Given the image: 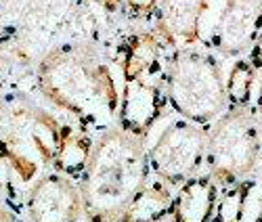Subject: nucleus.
I'll list each match as a JSON object with an SVG mask.
<instances>
[{"label": "nucleus", "mask_w": 262, "mask_h": 222, "mask_svg": "<svg viewBox=\"0 0 262 222\" xmlns=\"http://www.w3.org/2000/svg\"><path fill=\"white\" fill-rule=\"evenodd\" d=\"M168 105L164 82L156 80H128L120 95L116 126L135 137L147 139L151 128L164 116Z\"/></svg>", "instance_id": "9"}, {"label": "nucleus", "mask_w": 262, "mask_h": 222, "mask_svg": "<svg viewBox=\"0 0 262 222\" xmlns=\"http://www.w3.org/2000/svg\"><path fill=\"white\" fill-rule=\"evenodd\" d=\"M166 47L156 32H133L122 40L118 49V63L124 82L128 80H156L166 76Z\"/></svg>", "instance_id": "11"}, {"label": "nucleus", "mask_w": 262, "mask_h": 222, "mask_svg": "<svg viewBox=\"0 0 262 222\" xmlns=\"http://www.w3.org/2000/svg\"><path fill=\"white\" fill-rule=\"evenodd\" d=\"M250 189H252V181L231 185L225 195L218 197V204L210 222H244Z\"/></svg>", "instance_id": "16"}, {"label": "nucleus", "mask_w": 262, "mask_h": 222, "mask_svg": "<svg viewBox=\"0 0 262 222\" xmlns=\"http://www.w3.org/2000/svg\"><path fill=\"white\" fill-rule=\"evenodd\" d=\"M164 88L172 109L200 126L218 120L229 107L221 63L204 51L174 49L166 63Z\"/></svg>", "instance_id": "4"}, {"label": "nucleus", "mask_w": 262, "mask_h": 222, "mask_svg": "<svg viewBox=\"0 0 262 222\" xmlns=\"http://www.w3.org/2000/svg\"><path fill=\"white\" fill-rule=\"evenodd\" d=\"M256 118H258V124H260V130H262V80H260V91H258V111H256Z\"/></svg>", "instance_id": "20"}, {"label": "nucleus", "mask_w": 262, "mask_h": 222, "mask_svg": "<svg viewBox=\"0 0 262 222\" xmlns=\"http://www.w3.org/2000/svg\"><path fill=\"white\" fill-rule=\"evenodd\" d=\"M160 222H164V220H160Z\"/></svg>", "instance_id": "21"}, {"label": "nucleus", "mask_w": 262, "mask_h": 222, "mask_svg": "<svg viewBox=\"0 0 262 222\" xmlns=\"http://www.w3.org/2000/svg\"><path fill=\"white\" fill-rule=\"evenodd\" d=\"M254 78H256V70L250 65L248 59H237L233 63L229 78L225 82L229 107H250Z\"/></svg>", "instance_id": "15"}, {"label": "nucleus", "mask_w": 262, "mask_h": 222, "mask_svg": "<svg viewBox=\"0 0 262 222\" xmlns=\"http://www.w3.org/2000/svg\"><path fill=\"white\" fill-rule=\"evenodd\" d=\"M210 0H162L156 36L172 49H187L202 40V15Z\"/></svg>", "instance_id": "10"}, {"label": "nucleus", "mask_w": 262, "mask_h": 222, "mask_svg": "<svg viewBox=\"0 0 262 222\" xmlns=\"http://www.w3.org/2000/svg\"><path fill=\"white\" fill-rule=\"evenodd\" d=\"M63 126L47 109L24 99L0 103V191L13 193V179L36 183L53 168Z\"/></svg>", "instance_id": "3"}, {"label": "nucleus", "mask_w": 262, "mask_h": 222, "mask_svg": "<svg viewBox=\"0 0 262 222\" xmlns=\"http://www.w3.org/2000/svg\"><path fill=\"white\" fill-rule=\"evenodd\" d=\"M0 222H24V220L9 210H0Z\"/></svg>", "instance_id": "19"}, {"label": "nucleus", "mask_w": 262, "mask_h": 222, "mask_svg": "<svg viewBox=\"0 0 262 222\" xmlns=\"http://www.w3.org/2000/svg\"><path fill=\"white\" fill-rule=\"evenodd\" d=\"M162 0H126V9L133 17H151L158 13Z\"/></svg>", "instance_id": "17"}, {"label": "nucleus", "mask_w": 262, "mask_h": 222, "mask_svg": "<svg viewBox=\"0 0 262 222\" xmlns=\"http://www.w3.org/2000/svg\"><path fill=\"white\" fill-rule=\"evenodd\" d=\"M147 139L118 126L103 130L93 143L78 185L89 222H120L135 197L151 181Z\"/></svg>", "instance_id": "2"}, {"label": "nucleus", "mask_w": 262, "mask_h": 222, "mask_svg": "<svg viewBox=\"0 0 262 222\" xmlns=\"http://www.w3.org/2000/svg\"><path fill=\"white\" fill-rule=\"evenodd\" d=\"M260 135L258 118L250 107H229L208 132V174L225 187L248 181L260 160Z\"/></svg>", "instance_id": "5"}, {"label": "nucleus", "mask_w": 262, "mask_h": 222, "mask_svg": "<svg viewBox=\"0 0 262 222\" xmlns=\"http://www.w3.org/2000/svg\"><path fill=\"white\" fill-rule=\"evenodd\" d=\"M30 222H78L84 214L80 185L72 176L49 170L28 191Z\"/></svg>", "instance_id": "7"}, {"label": "nucleus", "mask_w": 262, "mask_h": 222, "mask_svg": "<svg viewBox=\"0 0 262 222\" xmlns=\"http://www.w3.org/2000/svg\"><path fill=\"white\" fill-rule=\"evenodd\" d=\"M260 32L262 0H225L210 42L223 57H239L252 49Z\"/></svg>", "instance_id": "8"}, {"label": "nucleus", "mask_w": 262, "mask_h": 222, "mask_svg": "<svg viewBox=\"0 0 262 222\" xmlns=\"http://www.w3.org/2000/svg\"><path fill=\"white\" fill-rule=\"evenodd\" d=\"M250 65L258 72V70H262V32L258 34V38L254 40V44H252V49H250Z\"/></svg>", "instance_id": "18"}, {"label": "nucleus", "mask_w": 262, "mask_h": 222, "mask_svg": "<svg viewBox=\"0 0 262 222\" xmlns=\"http://www.w3.org/2000/svg\"><path fill=\"white\" fill-rule=\"evenodd\" d=\"M172 199L174 197L168 185L156 176L135 197V202L130 204L120 222H160L166 218V214H170Z\"/></svg>", "instance_id": "13"}, {"label": "nucleus", "mask_w": 262, "mask_h": 222, "mask_svg": "<svg viewBox=\"0 0 262 222\" xmlns=\"http://www.w3.org/2000/svg\"><path fill=\"white\" fill-rule=\"evenodd\" d=\"M93 143L89 139V135L82 130H76L72 126H63V139H61V147H59V155L53 164V170L63 172L76 179L82 174L86 162H89V155L93 151Z\"/></svg>", "instance_id": "14"}, {"label": "nucleus", "mask_w": 262, "mask_h": 222, "mask_svg": "<svg viewBox=\"0 0 262 222\" xmlns=\"http://www.w3.org/2000/svg\"><path fill=\"white\" fill-rule=\"evenodd\" d=\"M218 183L210 174H195L172 199V222H210L218 204Z\"/></svg>", "instance_id": "12"}, {"label": "nucleus", "mask_w": 262, "mask_h": 222, "mask_svg": "<svg viewBox=\"0 0 262 222\" xmlns=\"http://www.w3.org/2000/svg\"><path fill=\"white\" fill-rule=\"evenodd\" d=\"M38 88L53 107L86 128L116 126L120 95L109 65L91 42L55 47L38 65Z\"/></svg>", "instance_id": "1"}, {"label": "nucleus", "mask_w": 262, "mask_h": 222, "mask_svg": "<svg viewBox=\"0 0 262 222\" xmlns=\"http://www.w3.org/2000/svg\"><path fill=\"white\" fill-rule=\"evenodd\" d=\"M208 126L177 120L160 135V139L147 149L149 168L168 187H181L206 164Z\"/></svg>", "instance_id": "6"}]
</instances>
